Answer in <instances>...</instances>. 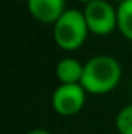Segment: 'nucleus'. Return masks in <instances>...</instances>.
<instances>
[{
	"label": "nucleus",
	"instance_id": "1",
	"mask_svg": "<svg viewBox=\"0 0 132 134\" xmlns=\"http://www.w3.org/2000/svg\"><path fill=\"white\" fill-rule=\"evenodd\" d=\"M121 80L120 63L109 55H97L84 64L81 86L87 94L104 95L112 92Z\"/></svg>",
	"mask_w": 132,
	"mask_h": 134
},
{
	"label": "nucleus",
	"instance_id": "2",
	"mask_svg": "<svg viewBox=\"0 0 132 134\" xmlns=\"http://www.w3.org/2000/svg\"><path fill=\"white\" fill-rule=\"evenodd\" d=\"M89 33L84 13L78 9H67L53 25L55 42L65 52L78 50L86 42Z\"/></svg>",
	"mask_w": 132,
	"mask_h": 134
},
{
	"label": "nucleus",
	"instance_id": "3",
	"mask_svg": "<svg viewBox=\"0 0 132 134\" xmlns=\"http://www.w3.org/2000/svg\"><path fill=\"white\" fill-rule=\"evenodd\" d=\"M82 13L90 33L107 36L113 30H118L117 8H113L107 0H93L87 3Z\"/></svg>",
	"mask_w": 132,
	"mask_h": 134
},
{
	"label": "nucleus",
	"instance_id": "4",
	"mask_svg": "<svg viewBox=\"0 0 132 134\" xmlns=\"http://www.w3.org/2000/svg\"><path fill=\"white\" fill-rule=\"evenodd\" d=\"M86 97L87 92L81 84H59L51 95V106L59 115L70 117L84 108Z\"/></svg>",
	"mask_w": 132,
	"mask_h": 134
},
{
	"label": "nucleus",
	"instance_id": "5",
	"mask_svg": "<svg viewBox=\"0 0 132 134\" xmlns=\"http://www.w3.org/2000/svg\"><path fill=\"white\" fill-rule=\"evenodd\" d=\"M30 14L42 24H56L65 13V0H27Z\"/></svg>",
	"mask_w": 132,
	"mask_h": 134
},
{
	"label": "nucleus",
	"instance_id": "6",
	"mask_svg": "<svg viewBox=\"0 0 132 134\" xmlns=\"http://www.w3.org/2000/svg\"><path fill=\"white\" fill-rule=\"evenodd\" d=\"M84 73V64L75 58H62L56 64V78L61 84H81Z\"/></svg>",
	"mask_w": 132,
	"mask_h": 134
},
{
	"label": "nucleus",
	"instance_id": "7",
	"mask_svg": "<svg viewBox=\"0 0 132 134\" xmlns=\"http://www.w3.org/2000/svg\"><path fill=\"white\" fill-rule=\"evenodd\" d=\"M118 30L126 39L132 41V0H124L117 6Z\"/></svg>",
	"mask_w": 132,
	"mask_h": 134
},
{
	"label": "nucleus",
	"instance_id": "8",
	"mask_svg": "<svg viewBox=\"0 0 132 134\" xmlns=\"http://www.w3.org/2000/svg\"><path fill=\"white\" fill-rule=\"evenodd\" d=\"M115 126L120 134H132V103L120 109L115 119Z\"/></svg>",
	"mask_w": 132,
	"mask_h": 134
},
{
	"label": "nucleus",
	"instance_id": "9",
	"mask_svg": "<svg viewBox=\"0 0 132 134\" xmlns=\"http://www.w3.org/2000/svg\"><path fill=\"white\" fill-rule=\"evenodd\" d=\"M27 134H51L47 130H42V128H34V130H30Z\"/></svg>",
	"mask_w": 132,
	"mask_h": 134
},
{
	"label": "nucleus",
	"instance_id": "10",
	"mask_svg": "<svg viewBox=\"0 0 132 134\" xmlns=\"http://www.w3.org/2000/svg\"><path fill=\"white\" fill-rule=\"evenodd\" d=\"M79 2H82V3H86V5H87V3H90V2H93V0H79Z\"/></svg>",
	"mask_w": 132,
	"mask_h": 134
},
{
	"label": "nucleus",
	"instance_id": "11",
	"mask_svg": "<svg viewBox=\"0 0 132 134\" xmlns=\"http://www.w3.org/2000/svg\"><path fill=\"white\" fill-rule=\"evenodd\" d=\"M115 2H118V3H121V2H124V0H115Z\"/></svg>",
	"mask_w": 132,
	"mask_h": 134
}]
</instances>
